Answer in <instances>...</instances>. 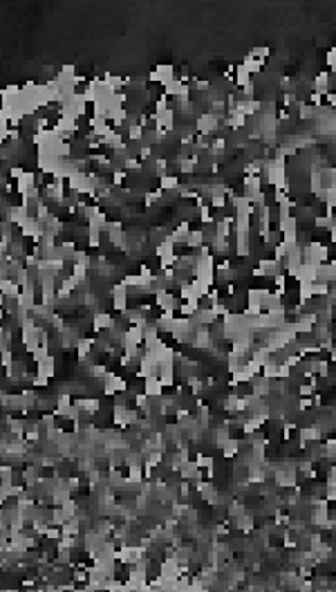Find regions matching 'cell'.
<instances>
[{"instance_id":"obj_1","label":"cell","mask_w":336,"mask_h":592,"mask_svg":"<svg viewBox=\"0 0 336 592\" xmlns=\"http://www.w3.org/2000/svg\"><path fill=\"white\" fill-rule=\"evenodd\" d=\"M325 63L330 65V70L334 72L336 70V45H332V47H327V54H325Z\"/></svg>"}]
</instances>
